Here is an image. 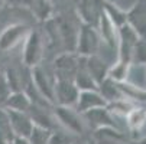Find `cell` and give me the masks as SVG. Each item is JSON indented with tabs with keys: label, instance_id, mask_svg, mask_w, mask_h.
Returning a JSON list of instances; mask_svg holds the SVG:
<instances>
[{
	"label": "cell",
	"instance_id": "obj_1",
	"mask_svg": "<svg viewBox=\"0 0 146 144\" xmlns=\"http://www.w3.org/2000/svg\"><path fill=\"white\" fill-rule=\"evenodd\" d=\"M78 16L84 25L97 28L103 16V0H80L77 5Z\"/></svg>",
	"mask_w": 146,
	"mask_h": 144
},
{
	"label": "cell",
	"instance_id": "obj_2",
	"mask_svg": "<svg viewBox=\"0 0 146 144\" xmlns=\"http://www.w3.org/2000/svg\"><path fill=\"white\" fill-rule=\"evenodd\" d=\"M78 53L81 55H94L98 49V35L96 32V28L93 26H88V25H82L80 28V32H78Z\"/></svg>",
	"mask_w": 146,
	"mask_h": 144
},
{
	"label": "cell",
	"instance_id": "obj_3",
	"mask_svg": "<svg viewBox=\"0 0 146 144\" xmlns=\"http://www.w3.org/2000/svg\"><path fill=\"white\" fill-rule=\"evenodd\" d=\"M126 23L139 37L146 39V0H137L129 13H126Z\"/></svg>",
	"mask_w": 146,
	"mask_h": 144
},
{
	"label": "cell",
	"instance_id": "obj_4",
	"mask_svg": "<svg viewBox=\"0 0 146 144\" xmlns=\"http://www.w3.org/2000/svg\"><path fill=\"white\" fill-rule=\"evenodd\" d=\"M7 117L10 121V127L12 131L15 134V137H23V138H29L32 130H33V122L32 118L22 111H16V110H7Z\"/></svg>",
	"mask_w": 146,
	"mask_h": 144
},
{
	"label": "cell",
	"instance_id": "obj_5",
	"mask_svg": "<svg viewBox=\"0 0 146 144\" xmlns=\"http://www.w3.org/2000/svg\"><path fill=\"white\" fill-rule=\"evenodd\" d=\"M54 91L62 105H72L78 99V88L71 79H58Z\"/></svg>",
	"mask_w": 146,
	"mask_h": 144
},
{
	"label": "cell",
	"instance_id": "obj_6",
	"mask_svg": "<svg viewBox=\"0 0 146 144\" xmlns=\"http://www.w3.org/2000/svg\"><path fill=\"white\" fill-rule=\"evenodd\" d=\"M25 32H26V26H23V25L9 26L2 35H0V49L6 51V49L12 48L17 40L25 35Z\"/></svg>",
	"mask_w": 146,
	"mask_h": 144
},
{
	"label": "cell",
	"instance_id": "obj_7",
	"mask_svg": "<svg viewBox=\"0 0 146 144\" xmlns=\"http://www.w3.org/2000/svg\"><path fill=\"white\" fill-rule=\"evenodd\" d=\"M78 111L84 112L87 110L91 108H97V107H104L106 105V101H104L98 94L88 91H84L81 95H78Z\"/></svg>",
	"mask_w": 146,
	"mask_h": 144
},
{
	"label": "cell",
	"instance_id": "obj_8",
	"mask_svg": "<svg viewBox=\"0 0 146 144\" xmlns=\"http://www.w3.org/2000/svg\"><path fill=\"white\" fill-rule=\"evenodd\" d=\"M86 69L88 71V74L96 81L97 85H100L104 81V76H106V72H107V68H106V65H104V62L100 58L94 56V55H91L86 60Z\"/></svg>",
	"mask_w": 146,
	"mask_h": 144
},
{
	"label": "cell",
	"instance_id": "obj_9",
	"mask_svg": "<svg viewBox=\"0 0 146 144\" xmlns=\"http://www.w3.org/2000/svg\"><path fill=\"white\" fill-rule=\"evenodd\" d=\"M40 56V42L38 33L32 32L28 37V42L25 46V64L35 65Z\"/></svg>",
	"mask_w": 146,
	"mask_h": 144
},
{
	"label": "cell",
	"instance_id": "obj_10",
	"mask_svg": "<svg viewBox=\"0 0 146 144\" xmlns=\"http://www.w3.org/2000/svg\"><path fill=\"white\" fill-rule=\"evenodd\" d=\"M5 108L7 110H16V111H22V112H28L29 107H31V101L29 98L20 91H16L13 94L9 95V98L5 102Z\"/></svg>",
	"mask_w": 146,
	"mask_h": 144
},
{
	"label": "cell",
	"instance_id": "obj_11",
	"mask_svg": "<svg viewBox=\"0 0 146 144\" xmlns=\"http://www.w3.org/2000/svg\"><path fill=\"white\" fill-rule=\"evenodd\" d=\"M86 117L93 121L97 126H107V127H116L114 121L111 120V117L109 115V112L106 110H103V107H97V108H91L84 111Z\"/></svg>",
	"mask_w": 146,
	"mask_h": 144
},
{
	"label": "cell",
	"instance_id": "obj_12",
	"mask_svg": "<svg viewBox=\"0 0 146 144\" xmlns=\"http://www.w3.org/2000/svg\"><path fill=\"white\" fill-rule=\"evenodd\" d=\"M74 76H75V85H77L78 89H86V91H88V89H97L96 81L91 78V75L86 69V65H80Z\"/></svg>",
	"mask_w": 146,
	"mask_h": 144
},
{
	"label": "cell",
	"instance_id": "obj_13",
	"mask_svg": "<svg viewBox=\"0 0 146 144\" xmlns=\"http://www.w3.org/2000/svg\"><path fill=\"white\" fill-rule=\"evenodd\" d=\"M56 114L58 117L64 121V124L68 126V128L77 131V133H81L82 131V126H81V122L80 120L77 118V115L74 112H71L68 108H64V107H59L56 108Z\"/></svg>",
	"mask_w": 146,
	"mask_h": 144
},
{
	"label": "cell",
	"instance_id": "obj_14",
	"mask_svg": "<svg viewBox=\"0 0 146 144\" xmlns=\"http://www.w3.org/2000/svg\"><path fill=\"white\" fill-rule=\"evenodd\" d=\"M33 78H35V82H36L39 91L42 92V95H45L48 99H54V88L49 87L48 79L45 78L44 72L40 71L39 68H35L33 69Z\"/></svg>",
	"mask_w": 146,
	"mask_h": 144
},
{
	"label": "cell",
	"instance_id": "obj_15",
	"mask_svg": "<svg viewBox=\"0 0 146 144\" xmlns=\"http://www.w3.org/2000/svg\"><path fill=\"white\" fill-rule=\"evenodd\" d=\"M130 62L133 64H146V39L139 37L132 51Z\"/></svg>",
	"mask_w": 146,
	"mask_h": 144
},
{
	"label": "cell",
	"instance_id": "obj_16",
	"mask_svg": "<svg viewBox=\"0 0 146 144\" xmlns=\"http://www.w3.org/2000/svg\"><path fill=\"white\" fill-rule=\"evenodd\" d=\"M29 138H31V144H48L49 143V133L40 127H33Z\"/></svg>",
	"mask_w": 146,
	"mask_h": 144
},
{
	"label": "cell",
	"instance_id": "obj_17",
	"mask_svg": "<svg viewBox=\"0 0 146 144\" xmlns=\"http://www.w3.org/2000/svg\"><path fill=\"white\" fill-rule=\"evenodd\" d=\"M10 94H12V89L7 84V79H6L5 74L0 72V107L5 105V102L9 98Z\"/></svg>",
	"mask_w": 146,
	"mask_h": 144
},
{
	"label": "cell",
	"instance_id": "obj_18",
	"mask_svg": "<svg viewBox=\"0 0 146 144\" xmlns=\"http://www.w3.org/2000/svg\"><path fill=\"white\" fill-rule=\"evenodd\" d=\"M12 143L13 144H31V143H28V138H23V137H15Z\"/></svg>",
	"mask_w": 146,
	"mask_h": 144
},
{
	"label": "cell",
	"instance_id": "obj_19",
	"mask_svg": "<svg viewBox=\"0 0 146 144\" xmlns=\"http://www.w3.org/2000/svg\"><path fill=\"white\" fill-rule=\"evenodd\" d=\"M111 2H116V0H111Z\"/></svg>",
	"mask_w": 146,
	"mask_h": 144
}]
</instances>
